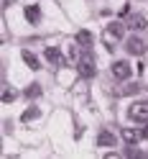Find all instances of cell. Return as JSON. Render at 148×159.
Returning a JSON list of instances; mask_svg holds the SVG:
<instances>
[{"mask_svg":"<svg viewBox=\"0 0 148 159\" xmlns=\"http://www.w3.org/2000/svg\"><path fill=\"white\" fill-rule=\"evenodd\" d=\"M128 116H130L133 121H138V123H148V103H133Z\"/></svg>","mask_w":148,"mask_h":159,"instance_id":"2","label":"cell"},{"mask_svg":"<svg viewBox=\"0 0 148 159\" xmlns=\"http://www.w3.org/2000/svg\"><path fill=\"white\" fill-rule=\"evenodd\" d=\"M115 141H117V139L110 131H100V136H97V144H100V146H115Z\"/></svg>","mask_w":148,"mask_h":159,"instance_id":"7","label":"cell"},{"mask_svg":"<svg viewBox=\"0 0 148 159\" xmlns=\"http://www.w3.org/2000/svg\"><path fill=\"white\" fill-rule=\"evenodd\" d=\"M21 57H23V62H26L28 67H31V69H38V67H41V64H38V59H36V57H33L31 52H23Z\"/></svg>","mask_w":148,"mask_h":159,"instance_id":"12","label":"cell"},{"mask_svg":"<svg viewBox=\"0 0 148 159\" xmlns=\"http://www.w3.org/2000/svg\"><path fill=\"white\" fill-rule=\"evenodd\" d=\"M46 59H49L51 64H61V54H59V49H54V46L46 49Z\"/></svg>","mask_w":148,"mask_h":159,"instance_id":"10","label":"cell"},{"mask_svg":"<svg viewBox=\"0 0 148 159\" xmlns=\"http://www.w3.org/2000/svg\"><path fill=\"white\" fill-rule=\"evenodd\" d=\"M26 95H28V98H36V95H41V87H38V85H31V87L26 90Z\"/></svg>","mask_w":148,"mask_h":159,"instance_id":"14","label":"cell"},{"mask_svg":"<svg viewBox=\"0 0 148 159\" xmlns=\"http://www.w3.org/2000/svg\"><path fill=\"white\" fill-rule=\"evenodd\" d=\"M13 98H15V95H13V90H8V87H5V90H3V100H5V103H11Z\"/></svg>","mask_w":148,"mask_h":159,"instance_id":"15","label":"cell"},{"mask_svg":"<svg viewBox=\"0 0 148 159\" xmlns=\"http://www.w3.org/2000/svg\"><path fill=\"white\" fill-rule=\"evenodd\" d=\"M77 44H82L84 49H90L92 46V34L90 31H79V34H77Z\"/></svg>","mask_w":148,"mask_h":159,"instance_id":"9","label":"cell"},{"mask_svg":"<svg viewBox=\"0 0 148 159\" xmlns=\"http://www.w3.org/2000/svg\"><path fill=\"white\" fill-rule=\"evenodd\" d=\"M77 72H79V77H84V80H92L95 77V59L90 57V54H82L79 57V62H77Z\"/></svg>","mask_w":148,"mask_h":159,"instance_id":"1","label":"cell"},{"mask_svg":"<svg viewBox=\"0 0 148 159\" xmlns=\"http://www.w3.org/2000/svg\"><path fill=\"white\" fill-rule=\"evenodd\" d=\"M125 46H128V52H130V54H135V57H141V54L146 52V41H143L141 36H130Z\"/></svg>","mask_w":148,"mask_h":159,"instance_id":"3","label":"cell"},{"mask_svg":"<svg viewBox=\"0 0 148 159\" xmlns=\"http://www.w3.org/2000/svg\"><path fill=\"white\" fill-rule=\"evenodd\" d=\"M128 26H130L133 31H143V28L148 26V21L143 16H130V18H128Z\"/></svg>","mask_w":148,"mask_h":159,"instance_id":"5","label":"cell"},{"mask_svg":"<svg viewBox=\"0 0 148 159\" xmlns=\"http://www.w3.org/2000/svg\"><path fill=\"white\" fill-rule=\"evenodd\" d=\"M26 18H28V23H38V21H41V11H38V5H28L26 8Z\"/></svg>","mask_w":148,"mask_h":159,"instance_id":"8","label":"cell"},{"mask_svg":"<svg viewBox=\"0 0 148 159\" xmlns=\"http://www.w3.org/2000/svg\"><path fill=\"white\" fill-rule=\"evenodd\" d=\"M123 139H125L128 144H135L138 139H141V131H133V128H125V131H123Z\"/></svg>","mask_w":148,"mask_h":159,"instance_id":"11","label":"cell"},{"mask_svg":"<svg viewBox=\"0 0 148 159\" xmlns=\"http://www.w3.org/2000/svg\"><path fill=\"white\" fill-rule=\"evenodd\" d=\"M38 116H41V111H38L36 105H31V108L23 113V121H33V118H38Z\"/></svg>","mask_w":148,"mask_h":159,"instance_id":"13","label":"cell"},{"mask_svg":"<svg viewBox=\"0 0 148 159\" xmlns=\"http://www.w3.org/2000/svg\"><path fill=\"white\" fill-rule=\"evenodd\" d=\"M107 34H110L112 39H120V36L125 34V26H123L120 21H112L110 26H107Z\"/></svg>","mask_w":148,"mask_h":159,"instance_id":"6","label":"cell"},{"mask_svg":"<svg viewBox=\"0 0 148 159\" xmlns=\"http://www.w3.org/2000/svg\"><path fill=\"white\" fill-rule=\"evenodd\" d=\"M112 75L117 80H128V77H130V64H128L125 59H123V62H112Z\"/></svg>","mask_w":148,"mask_h":159,"instance_id":"4","label":"cell"},{"mask_svg":"<svg viewBox=\"0 0 148 159\" xmlns=\"http://www.w3.org/2000/svg\"><path fill=\"white\" fill-rule=\"evenodd\" d=\"M141 139H148V123H143V128H141Z\"/></svg>","mask_w":148,"mask_h":159,"instance_id":"16","label":"cell"}]
</instances>
